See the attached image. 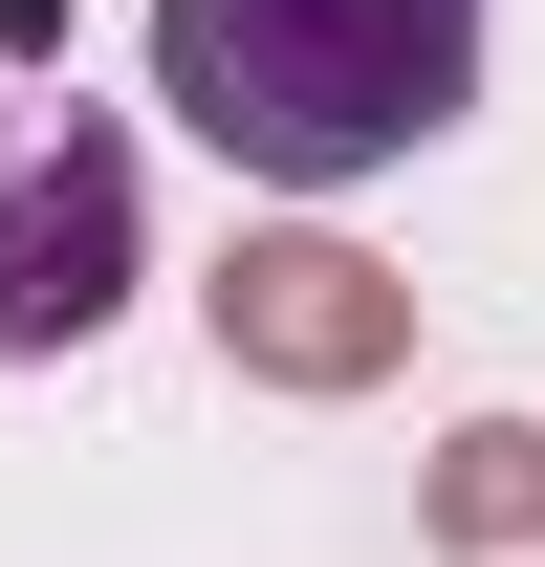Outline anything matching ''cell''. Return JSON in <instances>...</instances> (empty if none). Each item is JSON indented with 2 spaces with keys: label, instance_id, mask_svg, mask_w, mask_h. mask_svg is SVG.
Wrapping results in <instances>:
<instances>
[{
  "label": "cell",
  "instance_id": "cell-1",
  "mask_svg": "<svg viewBox=\"0 0 545 567\" xmlns=\"http://www.w3.org/2000/svg\"><path fill=\"white\" fill-rule=\"evenodd\" d=\"M153 110L263 197H349L480 110V0H153Z\"/></svg>",
  "mask_w": 545,
  "mask_h": 567
},
{
  "label": "cell",
  "instance_id": "cell-2",
  "mask_svg": "<svg viewBox=\"0 0 545 567\" xmlns=\"http://www.w3.org/2000/svg\"><path fill=\"white\" fill-rule=\"evenodd\" d=\"M153 262V197H132V132L110 110H22L0 87V371L22 350H88Z\"/></svg>",
  "mask_w": 545,
  "mask_h": 567
},
{
  "label": "cell",
  "instance_id": "cell-3",
  "mask_svg": "<svg viewBox=\"0 0 545 567\" xmlns=\"http://www.w3.org/2000/svg\"><path fill=\"white\" fill-rule=\"evenodd\" d=\"M414 350V284L328 218H263L240 262H218V371H263V393H371Z\"/></svg>",
  "mask_w": 545,
  "mask_h": 567
},
{
  "label": "cell",
  "instance_id": "cell-4",
  "mask_svg": "<svg viewBox=\"0 0 545 567\" xmlns=\"http://www.w3.org/2000/svg\"><path fill=\"white\" fill-rule=\"evenodd\" d=\"M436 546H545V415H459L436 436Z\"/></svg>",
  "mask_w": 545,
  "mask_h": 567
}]
</instances>
